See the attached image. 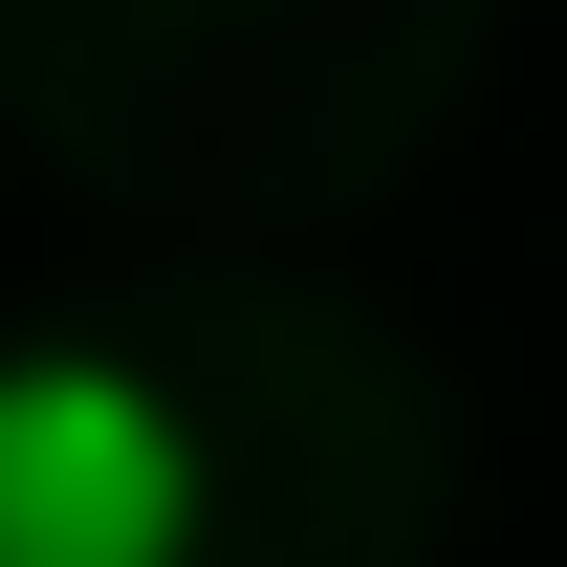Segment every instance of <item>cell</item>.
Returning a JSON list of instances; mask_svg holds the SVG:
<instances>
[{
  "mask_svg": "<svg viewBox=\"0 0 567 567\" xmlns=\"http://www.w3.org/2000/svg\"><path fill=\"white\" fill-rule=\"evenodd\" d=\"M197 502L218 458L132 350H0V567H175Z\"/></svg>",
  "mask_w": 567,
  "mask_h": 567,
  "instance_id": "6da1fadb",
  "label": "cell"
}]
</instances>
